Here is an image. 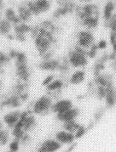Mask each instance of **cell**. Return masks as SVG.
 Masks as SVG:
<instances>
[{
  "instance_id": "obj_14",
  "label": "cell",
  "mask_w": 116,
  "mask_h": 152,
  "mask_svg": "<svg viewBox=\"0 0 116 152\" xmlns=\"http://www.w3.org/2000/svg\"><path fill=\"white\" fill-rule=\"evenodd\" d=\"M55 139L61 144H71L75 139V136L72 133L67 131H60L55 134Z\"/></svg>"
},
{
  "instance_id": "obj_35",
  "label": "cell",
  "mask_w": 116,
  "mask_h": 152,
  "mask_svg": "<svg viewBox=\"0 0 116 152\" xmlns=\"http://www.w3.org/2000/svg\"><path fill=\"white\" fill-rule=\"evenodd\" d=\"M26 4H27V6L28 7V9L30 10V11L32 12V14H33V15H40V13L38 12V8H37L34 1L30 0V1H28Z\"/></svg>"
},
{
  "instance_id": "obj_41",
  "label": "cell",
  "mask_w": 116,
  "mask_h": 152,
  "mask_svg": "<svg viewBox=\"0 0 116 152\" xmlns=\"http://www.w3.org/2000/svg\"><path fill=\"white\" fill-rule=\"evenodd\" d=\"M86 133V128L85 127H83V126H80L79 129L76 131V134H75V138L76 139H80L81 138L82 136H84V134Z\"/></svg>"
},
{
  "instance_id": "obj_30",
  "label": "cell",
  "mask_w": 116,
  "mask_h": 152,
  "mask_svg": "<svg viewBox=\"0 0 116 152\" xmlns=\"http://www.w3.org/2000/svg\"><path fill=\"white\" fill-rule=\"evenodd\" d=\"M80 127V125L79 123L75 122L74 120L73 121H68V122H63V128L69 132V133H76V131L79 129V128Z\"/></svg>"
},
{
  "instance_id": "obj_54",
  "label": "cell",
  "mask_w": 116,
  "mask_h": 152,
  "mask_svg": "<svg viewBox=\"0 0 116 152\" xmlns=\"http://www.w3.org/2000/svg\"><path fill=\"white\" fill-rule=\"evenodd\" d=\"M3 129V122L0 121V130H2Z\"/></svg>"
},
{
  "instance_id": "obj_37",
  "label": "cell",
  "mask_w": 116,
  "mask_h": 152,
  "mask_svg": "<svg viewBox=\"0 0 116 152\" xmlns=\"http://www.w3.org/2000/svg\"><path fill=\"white\" fill-rule=\"evenodd\" d=\"M54 55H55V50L52 48V49H50L46 53H44V55L40 56L41 57V61H49V60H51V59L54 58Z\"/></svg>"
},
{
  "instance_id": "obj_21",
  "label": "cell",
  "mask_w": 116,
  "mask_h": 152,
  "mask_svg": "<svg viewBox=\"0 0 116 152\" xmlns=\"http://www.w3.org/2000/svg\"><path fill=\"white\" fill-rule=\"evenodd\" d=\"M13 30V24L6 19H2L0 20V35L7 36Z\"/></svg>"
},
{
  "instance_id": "obj_43",
  "label": "cell",
  "mask_w": 116,
  "mask_h": 152,
  "mask_svg": "<svg viewBox=\"0 0 116 152\" xmlns=\"http://www.w3.org/2000/svg\"><path fill=\"white\" fill-rule=\"evenodd\" d=\"M15 39L20 43H25L27 41V35L26 34H15Z\"/></svg>"
},
{
  "instance_id": "obj_39",
  "label": "cell",
  "mask_w": 116,
  "mask_h": 152,
  "mask_svg": "<svg viewBox=\"0 0 116 152\" xmlns=\"http://www.w3.org/2000/svg\"><path fill=\"white\" fill-rule=\"evenodd\" d=\"M54 79H55V75H53V74L48 75V76L43 80V82H42V86H44V87L48 86Z\"/></svg>"
},
{
  "instance_id": "obj_2",
  "label": "cell",
  "mask_w": 116,
  "mask_h": 152,
  "mask_svg": "<svg viewBox=\"0 0 116 152\" xmlns=\"http://www.w3.org/2000/svg\"><path fill=\"white\" fill-rule=\"evenodd\" d=\"M74 12L76 13L77 17L80 19V20L87 18V17H99L100 13H99V8L97 4H92V3H87L85 4L82 6H77Z\"/></svg>"
},
{
  "instance_id": "obj_42",
  "label": "cell",
  "mask_w": 116,
  "mask_h": 152,
  "mask_svg": "<svg viewBox=\"0 0 116 152\" xmlns=\"http://www.w3.org/2000/svg\"><path fill=\"white\" fill-rule=\"evenodd\" d=\"M103 114H104L103 108H99V109L97 110V112L95 113V120H96L97 122H98V121L103 117Z\"/></svg>"
},
{
  "instance_id": "obj_27",
  "label": "cell",
  "mask_w": 116,
  "mask_h": 152,
  "mask_svg": "<svg viewBox=\"0 0 116 152\" xmlns=\"http://www.w3.org/2000/svg\"><path fill=\"white\" fill-rule=\"evenodd\" d=\"M39 26L43 28L44 30H45L46 31H49V32L52 33V34H55V32L58 31V27L50 20H44V21H42L39 24Z\"/></svg>"
},
{
  "instance_id": "obj_17",
  "label": "cell",
  "mask_w": 116,
  "mask_h": 152,
  "mask_svg": "<svg viewBox=\"0 0 116 152\" xmlns=\"http://www.w3.org/2000/svg\"><path fill=\"white\" fill-rule=\"evenodd\" d=\"M61 147V144L60 142H58L57 140H46L41 145V148L45 152H55L58 151Z\"/></svg>"
},
{
  "instance_id": "obj_51",
  "label": "cell",
  "mask_w": 116,
  "mask_h": 152,
  "mask_svg": "<svg viewBox=\"0 0 116 152\" xmlns=\"http://www.w3.org/2000/svg\"><path fill=\"white\" fill-rule=\"evenodd\" d=\"M82 3H85V4H87V3H92L93 0H80Z\"/></svg>"
},
{
  "instance_id": "obj_11",
  "label": "cell",
  "mask_w": 116,
  "mask_h": 152,
  "mask_svg": "<svg viewBox=\"0 0 116 152\" xmlns=\"http://www.w3.org/2000/svg\"><path fill=\"white\" fill-rule=\"evenodd\" d=\"M21 115V112L19 110L10 111L4 116V122L6 123L9 128H14L20 120Z\"/></svg>"
},
{
  "instance_id": "obj_24",
  "label": "cell",
  "mask_w": 116,
  "mask_h": 152,
  "mask_svg": "<svg viewBox=\"0 0 116 152\" xmlns=\"http://www.w3.org/2000/svg\"><path fill=\"white\" fill-rule=\"evenodd\" d=\"M64 81L61 78H55L53 80L49 85L46 86V92H52L56 91V90H60L62 89V88L64 87Z\"/></svg>"
},
{
  "instance_id": "obj_7",
  "label": "cell",
  "mask_w": 116,
  "mask_h": 152,
  "mask_svg": "<svg viewBox=\"0 0 116 152\" xmlns=\"http://www.w3.org/2000/svg\"><path fill=\"white\" fill-rule=\"evenodd\" d=\"M60 59L53 58L49 61H41L37 65V67L43 72H55L58 69Z\"/></svg>"
},
{
  "instance_id": "obj_29",
  "label": "cell",
  "mask_w": 116,
  "mask_h": 152,
  "mask_svg": "<svg viewBox=\"0 0 116 152\" xmlns=\"http://www.w3.org/2000/svg\"><path fill=\"white\" fill-rule=\"evenodd\" d=\"M36 124V120H35V117L29 114L28 116L26 117V119L24 120L23 122V130L25 132H27L29 130H32L33 127L35 126Z\"/></svg>"
},
{
  "instance_id": "obj_50",
  "label": "cell",
  "mask_w": 116,
  "mask_h": 152,
  "mask_svg": "<svg viewBox=\"0 0 116 152\" xmlns=\"http://www.w3.org/2000/svg\"><path fill=\"white\" fill-rule=\"evenodd\" d=\"M109 61H115V60H116L115 52L112 51V52L109 53Z\"/></svg>"
},
{
  "instance_id": "obj_53",
  "label": "cell",
  "mask_w": 116,
  "mask_h": 152,
  "mask_svg": "<svg viewBox=\"0 0 116 152\" xmlns=\"http://www.w3.org/2000/svg\"><path fill=\"white\" fill-rule=\"evenodd\" d=\"M4 9V3L2 1H0V10H2Z\"/></svg>"
},
{
  "instance_id": "obj_10",
  "label": "cell",
  "mask_w": 116,
  "mask_h": 152,
  "mask_svg": "<svg viewBox=\"0 0 116 152\" xmlns=\"http://www.w3.org/2000/svg\"><path fill=\"white\" fill-rule=\"evenodd\" d=\"M106 96L104 98L105 104L108 108H113L116 105V88L115 85L106 88Z\"/></svg>"
},
{
  "instance_id": "obj_47",
  "label": "cell",
  "mask_w": 116,
  "mask_h": 152,
  "mask_svg": "<svg viewBox=\"0 0 116 152\" xmlns=\"http://www.w3.org/2000/svg\"><path fill=\"white\" fill-rule=\"evenodd\" d=\"M19 97H20L21 100L22 102H25V101H27V100L28 99V98H29V94H28V92H25L23 94H20Z\"/></svg>"
},
{
  "instance_id": "obj_13",
  "label": "cell",
  "mask_w": 116,
  "mask_h": 152,
  "mask_svg": "<svg viewBox=\"0 0 116 152\" xmlns=\"http://www.w3.org/2000/svg\"><path fill=\"white\" fill-rule=\"evenodd\" d=\"M17 15H18L19 18L21 19V20L25 23H28L30 21L33 15L32 14L30 10L28 9V7L27 6V4H20L17 7Z\"/></svg>"
},
{
  "instance_id": "obj_48",
  "label": "cell",
  "mask_w": 116,
  "mask_h": 152,
  "mask_svg": "<svg viewBox=\"0 0 116 152\" xmlns=\"http://www.w3.org/2000/svg\"><path fill=\"white\" fill-rule=\"evenodd\" d=\"M30 140V137H29V135L27 134H25L23 136H22V138L20 140V142H21V144H23V145H26L27 143H28V141Z\"/></svg>"
},
{
  "instance_id": "obj_12",
  "label": "cell",
  "mask_w": 116,
  "mask_h": 152,
  "mask_svg": "<svg viewBox=\"0 0 116 152\" xmlns=\"http://www.w3.org/2000/svg\"><path fill=\"white\" fill-rule=\"evenodd\" d=\"M86 73L82 69H78L72 73L68 78V83L72 85H80L85 82L86 77Z\"/></svg>"
},
{
  "instance_id": "obj_22",
  "label": "cell",
  "mask_w": 116,
  "mask_h": 152,
  "mask_svg": "<svg viewBox=\"0 0 116 152\" xmlns=\"http://www.w3.org/2000/svg\"><path fill=\"white\" fill-rule=\"evenodd\" d=\"M75 10L72 9V8H69V7H58L57 9H55V10L53 12V18L55 19H59L63 16H66L68 14H71V13L74 12Z\"/></svg>"
},
{
  "instance_id": "obj_45",
  "label": "cell",
  "mask_w": 116,
  "mask_h": 152,
  "mask_svg": "<svg viewBox=\"0 0 116 152\" xmlns=\"http://www.w3.org/2000/svg\"><path fill=\"white\" fill-rule=\"evenodd\" d=\"M99 59H100L101 61H103V62H105V63L109 62V53H108V52H103V53L101 55V56L99 57Z\"/></svg>"
},
{
  "instance_id": "obj_34",
  "label": "cell",
  "mask_w": 116,
  "mask_h": 152,
  "mask_svg": "<svg viewBox=\"0 0 116 152\" xmlns=\"http://www.w3.org/2000/svg\"><path fill=\"white\" fill-rule=\"evenodd\" d=\"M106 92H107V89L105 87L97 86L96 91H95V96L98 98L99 100H103L104 98L106 96Z\"/></svg>"
},
{
  "instance_id": "obj_6",
  "label": "cell",
  "mask_w": 116,
  "mask_h": 152,
  "mask_svg": "<svg viewBox=\"0 0 116 152\" xmlns=\"http://www.w3.org/2000/svg\"><path fill=\"white\" fill-rule=\"evenodd\" d=\"M73 107V104L72 100L68 99H57L55 103H53L51 106V111L56 114H59V113L65 112Z\"/></svg>"
},
{
  "instance_id": "obj_26",
  "label": "cell",
  "mask_w": 116,
  "mask_h": 152,
  "mask_svg": "<svg viewBox=\"0 0 116 152\" xmlns=\"http://www.w3.org/2000/svg\"><path fill=\"white\" fill-rule=\"evenodd\" d=\"M14 61H15V67L28 65L27 55L25 52H22V51H18V54H17Z\"/></svg>"
},
{
  "instance_id": "obj_20",
  "label": "cell",
  "mask_w": 116,
  "mask_h": 152,
  "mask_svg": "<svg viewBox=\"0 0 116 152\" xmlns=\"http://www.w3.org/2000/svg\"><path fill=\"white\" fill-rule=\"evenodd\" d=\"M13 30L15 34H29L31 30H32V26L28 23H25V22H21L17 25L13 26Z\"/></svg>"
},
{
  "instance_id": "obj_36",
  "label": "cell",
  "mask_w": 116,
  "mask_h": 152,
  "mask_svg": "<svg viewBox=\"0 0 116 152\" xmlns=\"http://www.w3.org/2000/svg\"><path fill=\"white\" fill-rule=\"evenodd\" d=\"M9 140V134L6 130H0V145H4Z\"/></svg>"
},
{
  "instance_id": "obj_56",
  "label": "cell",
  "mask_w": 116,
  "mask_h": 152,
  "mask_svg": "<svg viewBox=\"0 0 116 152\" xmlns=\"http://www.w3.org/2000/svg\"><path fill=\"white\" fill-rule=\"evenodd\" d=\"M3 70H4V69H3V68H1V67H0V73H2V72H3Z\"/></svg>"
},
{
  "instance_id": "obj_46",
  "label": "cell",
  "mask_w": 116,
  "mask_h": 152,
  "mask_svg": "<svg viewBox=\"0 0 116 152\" xmlns=\"http://www.w3.org/2000/svg\"><path fill=\"white\" fill-rule=\"evenodd\" d=\"M109 43L111 44V46L116 44V35L115 33H112L110 32L109 34Z\"/></svg>"
},
{
  "instance_id": "obj_5",
  "label": "cell",
  "mask_w": 116,
  "mask_h": 152,
  "mask_svg": "<svg viewBox=\"0 0 116 152\" xmlns=\"http://www.w3.org/2000/svg\"><path fill=\"white\" fill-rule=\"evenodd\" d=\"M93 82L96 86H103V87H109L115 85V78L114 75L110 72H102L98 76H95Z\"/></svg>"
},
{
  "instance_id": "obj_49",
  "label": "cell",
  "mask_w": 116,
  "mask_h": 152,
  "mask_svg": "<svg viewBox=\"0 0 116 152\" xmlns=\"http://www.w3.org/2000/svg\"><path fill=\"white\" fill-rule=\"evenodd\" d=\"M110 67H111L113 72L116 75V60L113 61H110Z\"/></svg>"
},
{
  "instance_id": "obj_28",
  "label": "cell",
  "mask_w": 116,
  "mask_h": 152,
  "mask_svg": "<svg viewBox=\"0 0 116 152\" xmlns=\"http://www.w3.org/2000/svg\"><path fill=\"white\" fill-rule=\"evenodd\" d=\"M38 10L40 14L47 12L50 9V0H34Z\"/></svg>"
},
{
  "instance_id": "obj_58",
  "label": "cell",
  "mask_w": 116,
  "mask_h": 152,
  "mask_svg": "<svg viewBox=\"0 0 116 152\" xmlns=\"http://www.w3.org/2000/svg\"><path fill=\"white\" fill-rule=\"evenodd\" d=\"M0 1H2V2H4V0H0Z\"/></svg>"
},
{
  "instance_id": "obj_1",
  "label": "cell",
  "mask_w": 116,
  "mask_h": 152,
  "mask_svg": "<svg viewBox=\"0 0 116 152\" xmlns=\"http://www.w3.org/2000/svg\"><path fill=\"white\" fill-rule=\"evenodd\" d=\"M53 99L47 94H44L33 103V111L37 115H45L51 110Z\"/></svg>"
},
{
  "instance_id": "obj_9",
  "label": "cell",
  "mask_w": 116,
  "mask_h": 152,
  "mask_svg": "<svg viewBox=\"0 0 116 152\" xmlns=\"http://www.w3.org/2000/svg\"><path fill=\"white\" fill-rule=\"evenodd\" d=\"M16 76L17 77V80L29 83V80L32 76L30 67L28 66V65L16 66Z\"/></svg>"
},
{
  "instance_id": "obj_3",
  "label": "cell",
  "mask_w": 116,
  "mask_h": 152,
  "mask_svg": "<svg viewBox=\"0 0 116 152\" xmlns=\"http://www.w3.org/2000/svg\"><path fill=\"white\" fill-rule=\"evenodd\" d=\"M96 43V38L92 31L80 30L76 34V44L82 48L89 49L92 44Z\"/></svg>"
},
{
  "instance_id": "obj_16",
  "label": "cell",
  "mask_w": 116,
  "mask_h": 152,
  "mask_svg": "<svg viewBox=\"0 0 116 152\" xmlns=\"http://www.w3.org/2000/svg\"><path fill=\"white\" fill-rule=\"evenodd\" d=\"M115 3L113 0H109L108 1L103 7V17L105 22H107L111 16L113 15V14L115 13Z\"/></svg>"
},
{
  "instance_id": "obj_18",
  "label": "cell",
  "mask_w": 116,
  "mask_h": 152,
  "mask_svg": "<svg viewBox=\"0 0 116 152\" xmlns=\"http://www.w3.org/2000/svg\"><path fill=\"white\" fill-rule=\"evenodd\" d=\"M4 18L8 20H10L13 24V26L22 22L21 20V19L19 18L18 15L15 11V10L12 9V8H10V7L7 8L6 10H5V11H4Z\"/></svg>"
},
{
  "instance_id": "obj_55",
  "label": "cell",
  "mask_w": 116,
  "mask_h": 152,
  "mask_svg": "<svg viewBox=\"0 0 116 152\" xmlns=\"http://www.w3.org/2000/svg\"><path fill=\"white\" fill-rule=\"evenodd\" d=\"M2 20V10H0V20Z\"/></svg>"
},
{
  "instance_id": "obj_40",
  "label": "cell",
  "mask_w": 116,
  "mask_h": 152,
  "mask_svg": "<svg viewBox=\"0 0 116 152\" xmlns=\"http://www.w3.org/2000/svg\"><path fill=\"white\" fill-rule=\"evenodd\" d=\"M97 45L99 50H105L108 47V42L105 39H100L97 43Z\"/></svg>"
},
{
  "instance_id": "obj_25",
  "label": "cell",
  "mask_w": 116,
  "mask_h": 152,
  "mask_svg": "<svg viewBox=\"0 0 116 152\" xmlns=\"http://www.w3.org/2000/svg\"><path fill=\"white\" fill-rule=\"evenodd\" d=\"M106 68V63L103 62V61H101L98 58L97 61H95L93 67H92V72H93V76H98L99 74H101L102 72H103Z\"/></svg>"
},
{
  "instance_id": "obj_4",
  "label": "cell",
  "mask_w": 116,
  "mask_h": 152,
  "mask_svg": "<svg viewBox=\"0 0 116 152\" xmlns=\"http://www.w3.org/2000/svg\"><path fill=\"white\" fill-rule=\"evenodd\" d=\"M69 64L74 68H84L89 64V58L85 55L78 53L74 49H70L67 55Z\"/></svg>"
},
{
  "instance_id": "obj_19",
  "label": "cell",
  "mask_w": 116,
  "mask_h": 152,
  "mask_svg": "<svg viewBox=\"0 0 116 152\" xmlns=\"http://www.w3.org/2000/svg\"><path fill=\"white\" fill-rule=\"evenodd\" d=\"M81 25L86 27L87 30L92 31L96 29L99 24V17H87L82 20H80Z\"/></svg>"
},
{
  "instance_id": "obj_38",
  "label": "cell",
  "mask_w": 116,
  "mask_h": 152,
  "mask_svg": "<svg viewBox=\"0 0 116 152\" xmlns=\"http://www.w3.org/2000/svg\"><path fill=\"white\" fill-rule=\"evenodd\" d=\"M19 146H20V140L15 139V140H13L12 142L10 144V149L11 151L16 152L19 150Z\"/></svg>"
},
{
  "instance_id": "obj_44",
  "label": "cell",
  "mask_w": 116,
  "mask_h": 152,
  "mask_svg": "<svg viewBox=\"0 0 116 152\" xmlns=\"http://www.w3.org/2000/svg\"><path fill=\"white\" fill-rule=\"evenodd\" d=\"M17 54H18V51L14 49H10V50H9V52H8V55H9V57L11 59V61H14V60L16 59V57Z\"/></svg>"
},
{
  "instance_id": "obj_15",
  "label": "cell",
  "mask_w": 116,
  "mask_h": 152,
  "mask_svg": "<svg viewBox=\"0 0 116 152\" xmlns=\"http://www.w3.org/2000/svg\"><path fill=\"white\" fill-rule=\"evenodd\" d=\"M28 88H29V83L17 80L16 83H15V85L12 87V89L10 91V93L12 94H16V95H20L25 92H27Z\"/></svg>"
},
{
  "instance_id": "obj_8",
  "label": "cell",
  "mask_w": 116,
  "mask_h": 152,
  "mask_svg": "<svg viewBox=\"0 0 116 152\" xmlns=\"http://www.w3.org/2000/svg\"><path fill=\"white\" fill-rule=\"evenodd\" d=\"M80 115V109L73 107L65 112L56 114V118L62 122H68V121H73L77 116Z\"/></svg>"
},
{
  "instance_id": "obj_33",
  "label": "cell",
  "mask_w": 116,
  "mask_h": 152,
  "mask_svg": "<svg viewBox=\"0 0 116 152\" xmlns=\"http://www.w3.org/2000/svg\"><path fill=\"white\" fill-rule=\"evenodd\" d=\"M98 51H99V49H98V48L97 43L92 44V47L88 49V55H87V57L89 58V60H94V59H96V58L98 57Z\"/></svg>"
},
{
  "instance_id": "obj_52",
  "label": "cell",
  "mask_w": 116,
  "mask_h": 152,
  "mask_svg": "<svg viewBox=\"0 0 116 152\" xmlns=\"http://www.w3.org/2000/svg\"><path fill=\"white\" fill-rule=\"evenodd\" d=\"M3 87H4V83H3V81L0 79V93L2 91V88H3Z\"/></svg>"
},
{
  "instance_id": "obj_31",
  "label": "cell",
  "mask_w": 116,
  "mask_h": 152,
  "mask_svg": "<svg viewBox=\"0 0 116 152\" xmlns=\"http://www.w3.org/2000/svg\"><path fill=\"white\" fill-rule=\"evenodd\" d=\"M107 27L110 30V32L115 33L116 35V13H114L111 18L106 22Z\"/></svg>"
},
{
  "instance_id": "obj_57",
  "label": "cell",
  "mask_w": 116,
  "mask_h": 152,
  "mask_svg": "<svg viewBox=\"0 0 116 152\" xmlns=\"http://www.w3.org/2000/svg\"><path fill=\"white\" fill-rule=\"evenodd\" d=\"M8 152H15V151H8Z\"/></svg>"
},
{
  "instance_id": "obj_32",
  "label": "cell",
  "mask_w": 116,
  "mask_h": 152,
  "mask_svg": "<svg viewBox=\"0 0 116 152\" xmlns=\"http://www.w3.org/2000/svg\"><path fill=\"white\" fill-rule=\"evenodd\" d=\"M11 61V59L9 57V55L4 51H0V67L4 69L7 65H9Z\"/></svg>"
},
{
  "instance_id": "obj_23",
  "label": "cell",
  "mask_w": 116,
  "mask_h": 152,
  "mask_svg": "<svg viewBox=\"0 0 116 152\" xmlns=\"http://www.w3.org/2000/svg\"><path fill=\"white\" fill-rule=\"evenodd\" d=\"M71 67L72 66H70L68 59L66 56V57L60 59V64H59V66L57 69V72H59L61 75H67V73L70 72Z\"/></svg>"
}]
</instances>
